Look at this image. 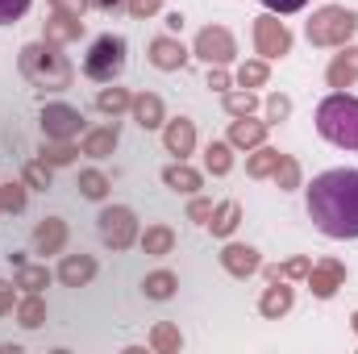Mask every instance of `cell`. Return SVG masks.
<instances>
[{
	"label": "cell",
	"mask_w": 358,
	"mask_h": 354,
	"mask_svg": "<svg viewBox=\"0 0 358 354\" xmlns=\"http://www.w3.org/2000/svg\"><path fill=\"white\" fill-rule=\"evenodd\" d=\"M308 217L325 238H358V171L334 167L308 183Z\"/></svg>",
	"instance_id": "cell-1"
},
{
	"label": "cell",
	"mask_w": 358,
	"mask_h": 354,
	"mask_svg": "<svg viewBox=\"0 0 358 354\" xmlns=\"http://www.w3.org/2000/svg\"><path fill=\"white\" fill-rule=\"evenodd\" d=\"M317 129L321 138H329L334 146H346V150H358V100L355 96H329L321 100L317 108Z\"/></svg>",
	"instance_id": "cell-2"
},
{
	"label": "cell",
	"mask_w": 358,
	"mask_h": 354,
	"mask_svg": "<svg viewBox=\"0 0 358 354\" xmlns=\"http://www.w3.org/2000/svg\"><path fill=\"white\" fill-rule=\"evenodd\" d=\"M125 71V42L117 38V34H104V38H96L88 50V59H84V76L96 80V84H108V80H117Z\"/></svg>",
	"instance_id": "cell-3"
},
{
	"label": "cell",
	"mask_w": 358,
	"mask_h": 354,
	"mask_svg": "<svg viewBox=\"0 0 358 354\" xmlns=\"http://www.w3.org/2000/svg\"><path fill=\"white\" fill-rule=\"evenodd\" d=\"M134 234H138V221H134V213L129 208H104L100 213V238L113 246V250H125L129 242H134Z\"/></svg>",
	"instance_id": "cell-4"
},
{
	"label": "cell",
	"mask_w": 358,
	"mask_h": 354,
	"mask_svg": "<svg viewBox=\"0 0 358 354\" xmlns=\"http://www.w3.org/2000/svg\"><path fill=\"white\" fill-rule=\"evenodd\" d=\"M355 25H358L355 13L325 8V13H321V25H308V38H313V42H329V38H338V34H350Z\"/></svg>",
	"instance_id": "cell-5"
},
{
	"label": "cell",
	"mask_w": 358,
	"mask_h": 354,
	"mask_svg": "<svg viewBox=\"0 0 358 354\" xmlns=\"http://www.w3.org/2000/svg\"><path fill=\"white\" fill-rule=\"evenodd\" d=\"M42 125H46L50 138H71V134L80 129V113L67 108V104H50V108L42 113Z\"/></svg>",
	"instance_id": "cell-6"
},
{
	"label": "cell",
	"mask_w": 358,
	"mask_h": 354,
	"mask_svg": "<svg viewBox=\"0 0 358 354\" xmlns=\"http://www.w3.org/2000/svg\"><path fill=\"white\" fill-rule=\"evenodd\" d=\"M229 55H234V42H229L225 29H204V34H200V59H208V63H213V59L225 63Z\"/></svg>",
	"instance_id": "cell-7"
},
{
	"label": "cell",
	"mask_w": 358,
	"mask_h": 354,
	"mask_svg": "<svg viewBox=\"0 0 358 354\" xmlns=\"http://www.w3.org/2000/svg\"><path fill=\"white\" fill-rule=\"evenodd\" d=\"M225 267H229L234 275H250V271L259 267V255H255L250 246H229V250H225Z\"/></svg>",
	"instance_id": "cell-8"
},
{
	"label": "cell",
	"mask_w": 358,
	"mask_h": 354,
	"mask_svg": "<svg viewBox=\"0 0 358 354\" xmlns=\"http://www.w3.org/2000/svg\"><path fill=\"white\" fill-rule=\"evenodd\" d=\"M59 275H63V283H71V288H80V283H88L92 275H96V263H92V259H67Z\"/></svg>",
	"instance_id": "cell-9"
},
{
	"label": "cell",
	"mask_w": 358,
	"mask_h": 354,
	"mask_svg": "<svg viewBox=\"0 0 358 354\" xmlns=\"http://www.w3.org/2000/svg\"><path fill=\"white\" fill-rule=\"evenodd\" d=\"M192 138H196V134H192V121L179 117L176 125L167 129V150H171V155H187V150H192Z\"/></svg>",
	"instance_id": "cell-10"
},
{
	"label": "cell",
	"mask_w": 358,
	"mask_h": 354,
	"mask_svg": "<svg viewBox=\"0 0 358 354\" xmlns=\"http://www.w3.org/2000/svg\"><path fill=\"white\" fill-rule=\"evenodd\" d=\"M142 288H146L150 300H171V292H176V275H171V271H155Z\"/></svg>",
	"instance_id": "cell-11"
},
{
	"label": "cell",
	"mask_w": 358,
	"mask_h": 354,
	"mask_svg": "<svg viewBox=\"0 0 358 354\" xmlns=\"http://www.w3.org/2000/svg\"><path fill=\"white\" fill-rule=\"evenodd\" d=\"M163 179H167V187H176V192H196V187H200V176L187 171V167H167Z\"/></svg>",
	"instance_id": "cell-12"
},
{
	"label": "cell",
	"mask_w": 358,
	"mask_h": 354,
	"mask_svg": "<svg viewBox=\"0 0 358 354\" xmlns=\"http://www.w3.org/2000/svg\"><path fill=\"white\" fill-rule=\"evenodd\" d=\"M113 146H117V125H108V129L92 134L88 142H84V150H88V155H96V159H104V155H108Z\"/></svg>",
	"instance_id": "cell-13"
},
{
	"label": "cell",
	"mask_w": 358,
	"mask_h": 354,
	"mask_svg": "<svg viewBox=\"0 0 358 354\" xmlns=\"http://www.w3.org/2000/svg\"><path fill=\"white\" fill-rule=\"evenodd\" d=\"M179 63H183V46L159 38V42H155V67H179Z\"/></svg>",
	"instance_id": "cell-14"
},
{
	"label": "cell",
	"mask_w": 358,
	"mask_h": 354,
	"mask_svg": "<svg viewBox=\"0 0 358 354\" xmlns=\"http://www.w3.org/2000/svg\"><path fill=\"white\" fill-rule=\"evenodd\" d=\"M292 309V288H271L267 296H263V313L275 317V313H287Z\"/></svg>",
	"instance_id": "cell-15"
},
{
	"label": "cell",
	"mask_w": 358,
	"mask_h": 354,
	"mask_svg": "<svg viewBox=\"0 0 358 354\" xmlns=\"http://www.w3.org/2000/svg\"><path fill=\"white\" fill-rule=\"evenodd\" d=\"M80 192H84L88 200H100V196L108 192V179L100 176V171H84V176H80Z\"/></svg>",
	"instance_id": "cell-16"
},
{
	"label": "cell",
	"mask_w": 358,
	"mask_h": 354,
	"mask_svg": "<svg viewBox=\"0 0 358 354\" xmlns=\"http://www.w3.org/2000/svg\"><path fill=\"white\" fill-rule=\"evenodd\" d=\"M159 108H163V104H159L155 96H142V100H138V125H146V129L159 125Z\"/></svg>",
	"instance_id": "cell-17"
},
{
	"label": "cell",
	"mask_w": 358,
	"mask_h": 354,
	"mask_svg": "<svg viewBox=\"0 0 358 354\" xmlns=\"http://www.w3.org/2000/svg\"><path fill=\"white\" fill-rule=\"evenodd\" d=\"M142 246H146V255H167V250H171V234H167V229H150V234L142 238Z\"/></svg>",
	"instance_id": "cell-18"
},
{
	"label": "cell",
	"mask_w": 358,
	"mask_h": 354,
	"mask_svg": "<svg viewBox=\"0 0 358 354\" xmlns=\"http://www.w3.org/2000/svg\"><path fill=\"white\" fill-rule=\"evenodd\" d=\"M234 225H238V204H225L221 213H217V221H213V234H234Z\"/></svg>",
	"instance_id": "cell-19"
},
{
	"label": "cell",
	"mask_w": 358,
	"mask_h": 354,
	"mask_svg": "<svg viewBox=\"0 0 358 354\" xmlns=\"http://www.w3.org/2000/svg\"><path fill=\"white\" fill-rule=\"evenodd\" d=\"M25 13H29V0H0V25H13Z\"/></svg>",
	"instance_id": "cell-20"
},
{
	"label": "cell",
	"mask_w": 358,
	"mask_h": 354,
	"mask_svg": "<svg viewBox=\"0 0 358 354\" xmlns=\"http://www.w3.org/2000/svg\"><path fill=\"white\" fill-rule=\"evenodd\" d=\"M59 242H63V225H59V221H46V225L38 229V246L46 250V246H59Z\"/></svg>",
	"instance_id": "cell-21"
},
{
	"label": "cell",
	"mask_w": 358,
	"mask_h": 354,
	"mask_svg": "<svg viewBox=\"0 0 358 354\" xmlns=\"http://www.w3.org/2000/svg\"><path fill=\"white\" fill-rule=\"evenodd\" d=\"M21 325H25V330H34V325H42V300H29V304L21 309Z\"/></svg>",
	"instance_id": "cell-22"
},
{
	"label": "cell",
	"mask_w": 358,
	"mask_h": 354,
	"mask_svg": "<svg viewBox=\"0 0 358 354\" xmlns=\"http://www.w3.org/2000/svg\"><path fill=\"white\" fill-rule=\"evenodd\" d=\"M208 167L213 171H229V150L225 146H208Z\"/></svg>",
	"instance_id": "cell-23"
},
{
	"label": "cell",
	"mask_w": 358,
	"mask_h": 354,
	"mask_svg": "<svg viewBox=\"0 0 358 354\" xmlns=\"http://www.w3.org/2000/svg\"><path fill=\"white\" fill-rule=\"evenodd\" d=\"M271 13H296V8H304L308 0H263Z\"/></svg>",
	"instance_id": "cell-24"
},
{
	"label": "cell",
	"mask_w": 358,
	"mask_h": 354,
	"mask_svg": "<svg viewBox=\"0 0 358 354\" xmlns=\"http://www.w3.org/2000/svg\"><path fill=\"white\" fill-rule=\"evenodd\" d=\"M121 104H125L121 92H104V96H100V108H121Z\"/></svg>",
	"instance_id": "cell-25"
},
{
	"label": "cell",
	"mask_w": 358,
	"mask_h": 354,
	"mask_svg": "<svg viewBox=\"0 0 358 354\" xmlns=\"http://www.w3.org/2000/svg\"><path fill=\"white\" fill-rule=\"evenodd\" d=\"M250 104H255L250 96H229V108H234V113H250Z\"/></svg>",
	"instance_id": "cell-26"
},
{
	"label": "cell",
	"mask_w": 358,
	"mask_h": 354,
	"mask_svg": "<svg viewBox=\"0 0 358 354\" xmlns=\"http://www.w3.org/2000/svg\"><path fill=\"white\" fill-rule=\"evenodd\" d=\"M208 213H213V204H208V200H196V204H192V221H204Z\"/></svg>",
	"instance_id": "cell-27"
},
{
	"label": "cell",
	"mask_w": 358,
	"mask_h": 354,
	"mask_svg": "<svg viewBox=\"0 0 358 354\" xmlns=\"http://www.w3.org/2000/svg\"><path fill=\"white\" fill-rule=\"evenodd\" d=\"M42 279H46V271H25V275H21V283H25V288H38Z\"/></svg>",
	"instance_id": "cell-28"
},
{
	"label": "cell",
	"mask_w": 358,
	"mask_h": 354,
	"mask_svg": "<svg viewBox=\"0 0 358 354\" xmlns=\"http://www.w3.org/2000/svg\"><path fill=\"white\" fill-rule=\"evenodd\" d=\"M176 342H179V338L171 334V330H163V334H159V346H176Z\"/></svg>",
	"instance_id": "cell-29"
},
{
	"label": "cell",
	"mask_w": 358,
	"mask_h": 354,
	"mask_svg": "<svg viewBox=\"0 0 358 354\" xmlns=\"http://www.w3.org/2000/svg\"><path fill=\"white\" fill-rule=\"evenodd\" d=\"M155 4H159V0H134V8H138V13H146V8H155Z\"/></svg>",
	"instance_id": "cell-30"
},
{
	"label": "cell",
	"mask_w": 358,
	"mask_h": 354,
	"mask_svg": "<svg viewBox=\"0 0 358 354\" xmlns=\"http://www.w3.org/2000/svg\"><path fill=\"white\" fill-rule=\"evenodd\" d=\"M13 304H8V296H4V283H0V313H8Z\"/></svg>",
	"instance_id": "cell-31"
},
{
	"label": "cell",
	"mask_w": 358,
	"mask_h": 354,
	"mask_svg": "<svg viewBox=\"0 0 358 354\" xmlns=\"http://www.w3.org/2000/svg\"><path fill=\"white\" fill-rule=\"evenodd\" d=\"M96 4H100V8H117L121 0H96Z\"/></svg>",
	"instance_id": "cell-32"
},
{
	"label": "cell",
	"mask_w": 358,
	"mask_h": 354,
	"mask_svg": "<svg viewBox=\"0 0 358 354\" xmlns=\"http://www.w3.org/2000/svg\"><path fill=\"white\" fill-rule=\"evenodd\" d=\"M355 330H358V317H355Z\"/></svg>",
	"instance_id": "cell-33"
}]
</instances>
